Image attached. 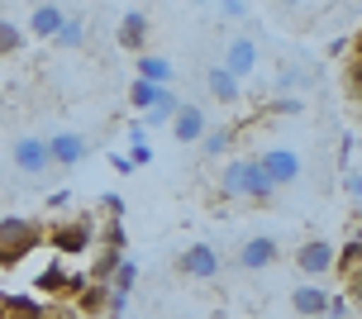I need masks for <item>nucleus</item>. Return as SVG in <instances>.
Here are the masks:
<instances>
[{"label": "nucleus", "instance_id": "obj_1", "mask_svg": "<svg viewBox=\"0 0 362 319\" xmlns=\"http://www.w3.org/2000/svg\"><path fill=\"white\" fill-rule=\"evenodd\" d=\"M219 191L229 195V200H257V205H267L272 195H276V186L262 177L257 158H234L219 172Z\"/></svg>", "mask_w": 362, "mask_h": 319}, {"label": "nucleus", "instance_id": "obj_2", "mask_svg": "<svg viewBox=\"0 0 362 319\" xmlns=\"http://www.w3.org/2000/svg\"><path fill=\"white\" fill-rule=\"evenodd\" d=\"M38 243H43V229H38L34 219H24V214H5L0 219V267L24 262Z\"/></svg>", "mask_w": 362, "mask_h": 319}, {"label": "nucleus", "instance_id": "obj_3", "mask_svg": "<svg viewBox=\"0 0 362 319\" xmlns=\"http://www.w3.org/2000/svg\"><path fill=\"white\" fill-rule=\"evenodd\" d=\"M43 243H48L57 257H81V253L95 248V224H90L86 214H81V219H62L53 229H43Z\"/></svg>", "mask_w": 362, "mask_h": 319}, {"label": "nucleus", "instance_id": "obj_4", "mask_svg": "<svg viewBox=\"0 0 362 319\" xmlns=\"http://www.w3.org/2000/svg\"><path fill=\"white\" fill-rule=\"evenodd\" d=\"M86 282H90L86 272H67V262H62V257H57V262H48L34 277L38 301H76V291H81Z\"/></svg>", "mask_w": 362, "mask_h": 319}, {"label": "nucleus", "instance_id": "obj_5", "mask_svg": "<svg viewBox=\"0 0 362 319\" xmlns=\"http://www.w3.org/2000/svg\"><path fill=\"white\" fill-rule=\"evenodd\" d=\"M10 158H15V172H24L29 181H38L43 172H53V158H48V143L38 134H19L10 143Z\"/></svg>", "mask_w": 362, "mask_h": 319}, {"label": "nucleus", "instance_id": "obj_6", "mask_svg": "<svg viewBox=\"0 0 362 319\" xmlns=\"http://www.w3.org/2000/svg\"><path fill=\"white\" fill-rule=\"evenodd\" d=\"M177 272H181V277H191V282H215L219 272H224L219 248H215V243H191V248H181Z\"/></svg>", "mask_w": 362, "mask_h": 319}, {"label": "nucleus", "instance_id": "obj_7", "mask_svg": "<svg viewBox=\"0 0 362 319\" xmlns=\"http://www.w3.org/2000/svg\"><path fill=\"white\" fill-rule=\"evenodd\" d=\"M257 167H262V177L272 181V186H291V181H300V153H291V148H267L262 158H257Z\"/></svg>", "mask_w": 362, "mask_h": 319}, {"label": "nucleus", "instance_id": "obj_8", "mask_svg": "<svg viewBox=\"0 0 362 319\" xmlns=\"http://www.w3.org/2000/svg\"><path fill=\"white\" fill-rule=\"evenodd\" d=\"M167 129H172V139H177V143H200V139H205V129H210V120H205V110H200V105L181 100Z\"/></svg>", "mask_w": 362, "mask_h": 319}, {"label": "nucleus", "instance_id": "obj_9", "mask_svg": "<svg viewBox=\"0 0 362 319\" xmlns=\"http://www.w3.org/2000/svg\"><path fill=\"white\" fill-rule=\"evenodd\" d=\"M219 67L229 71V76H238V81H243V76H253V71H257V43L248 34L229 38V48H224V62H219Z\"/></svg>", "mask_w": 362, "mask_h": 319}, {"label": "nucleus", "instance_id": "obj_10", "mask_svg": "<svg viewBox=\"0 0 362 319\" xmlns=\"http://www.w3.org/2000/svg\"><path fill=\"white\" fill-rule=\"evenodd\" d=\"M276 257H281V243H276L272 233H253V238L238 248V267H243V272H262V267H272Z\"/></svg>", "mask_w": 362, "mask_h": 319}, {"label": "nucleus", "instance_id": "obj_11", "mask_svg": "<svg viewBox=\"0 0 362 319\" xmlns=\"http://www.w3.org/2000/svg\"><path fill=\"white\" fill-rule=\"evenodd\" d=\"M296 267H300L305 277L334 272V243H329V238H305V243L296 248Z\"/></svg>", "mask_w": 362, "mask_h": 319}, {"label": "nucleus", "instance_id": "obj_12", "mask_svg": "<svg viewBox=\"0 0 362 319\" xmlns=\"http://www.w3.org/2000/svg\"><path fill=\"white\" fill-rule=\"evenodd\" d=\"M48 158H53V167H76V162L86 158V139L81 134H72V129H57V134H48Z\"/></svg>", "mask_w": 362, "mask_h": 319}, {"label": "nucleus", "instance_id": "obj_13", "mask_svg": "<svg viewBox=\"0 0 362 319\" xmlns=\"http://www.w3.org/2000/svg\"><path fill=\"white\" fill-rule=\"evenodd\" d=\"M334 272H344V286H348V296H358V286H362V238L353 233L344 248H334Z\"/></svg>", "mask_w": 362, "mask_h": 319}, {"label": "nucleus", "instance_id": "obj_14", "mask_svg": "<svg viewBox=\"0 0 362 319\" xmlns=\"http://www.w3.org/2000/svg\"><path fill=\"white\" fill-rule=\"evenodd\" d=\"M0 319H57L38 296H0Z\"/></svg>", "mask_w": 362, "mask_h": 319}, {"label": "nucleus", "instance_id": "obj_15", "mask_svg": "<svg viewBox=\"0 0 362 319\" xmlns=\"http://www.w3.org/2000/svg\"><path fill=\"white\" fill-rule=\"evenodd\" d=\"M205 91H210V100H219V105H238V100H243V81L229 76L224 67L205 71Z\"/></svg>", "mask_w": 362, "mask_h": 319}, {"label": "nucleus", "instance_id": "obj_16", "mask_svg": "<svg viewBox=\"0 0 362 319\" xmlns=\"http://www.w3.org/2000/svg\"><path fill=\"white\" fill-rule=\"evenodd\" d=\"M119 48H124V53H144V43H148V15L144 10H129L124 19H119Z\"/></svg>", "mask_w": 362, "mask_h": 319}, {"label": "nucleus", "instance_id": "obj_17", "mask_svg": "<svg viewBox=\"0 0 362 319\" xmlns=\"http://www.w3.org/2000/svg\"><path fill=\"white\" fill-rule=\"evenodd\" d=\"M62 10H57V5H48V0H43V5H34V15H29V34L38 38V43H53V34H57V24H62Z\"/></svg>", "mask_w": 362, "mask_h": 319}, {"label": "nucleus", "instance_id": "obj_18", "mask_svg": "<svg viewBox=\"0 0 362 319\" xmlns=\"http://www.w3.org/2000/svg\"><path fill=\"white\" fill-rule=\"evenodd\" d=\"M325 305H329L325 286H296V291H291V310H296V315H305V319L325 315Z\"/></svg>", "mask_w": 362, "mask_h": 319}, {"label": "nucleus", "instance_id": "obj_19", "mask_svg": "<svg viewBox=\"0 0 362 319\" xmlns=\"http://www.w3.org/2000/svg\"><path fill=\"white\" fill-rule=\"evenodd\" d=\"M172 62L158 53H139V81H148V86H172Z\"/></svg>", "mask_w": 362, "mask_h": 319}, {"label": "nucleus", "instance_id": "obj_20", "mask_svg": "<svg viewBox=\"0 0 362 319\" xmlns=\"http://www.w3.org/2000/svg\"><path fill=\"white\" fill-rule=\"evenodd\" d=\"M177 105H181V95H172V86L153 100V105L144 110V124H153V129H163V124H172V115H177Z\"/></svg>", "mask_w": 362, "mask_h": 319}, {"label": "nucleus", "instance_id": "obj_21", "mask_svg": "<svg viewBox=\"0 0 362 319\" xmlns=\"http://www.w3.org/2000/svg\"><path fill=\"white\" fill-rule=\"evenodd\" d=\"M53 43H57V48H81V43H86V19H81V15H67L62 24H57Z\"/></svg>", "mask_w": 362, "mask_h": 319}, {"label": "nucleus", "instance_id": "obj_22", "mask_svg": "<svg viewBox=\"0 0 362 319\" xmlns=\"http://www.w3.org/2000/svg\"><path fill=\"white\" fill-rule=\"evenodd\" d=\"M110 291H115V296H129V291H134V286H139V262H134V257H119V267H115V272H110Z\"/></svg>", "mask_w": 362, "mask_h": 319}, {"label": "nucleus", "instance_id": "obj_23", "mask_svg": "<svg viewBox=\"0 0 362 319\" xmlns=\"http://www.w3.org/2000/svg\"><path fill=\"white\" fill-rule=\"evenodd\" d=\"M105 301H110V286L105 282H86L81 291H76V310H105Z\"/></svg>", "mask_w": 362, "mask_h": 319}, {"label": "nucleus", "instance_id": "obj_24", "mask_svg": "<svg viewBox=\"0 0 362 319\" xmlns=\"http://www.w3.org/2000/svg\"><path fill=\"white\" fill-rule=\"evenodd\" d=\"M229 143H234V129H205V139H200V148H205V158H224L229 153Z\"/></svg>", "mask_w": 362, "mask_h": 319}, {"label": "nucleus", "instance_id": "obj_25", "mask_svg": "<svg viewBox=\"0 0 362 319\" xmlns=\"http://www.w3.org/2000/svg\"><path fill=\"white\" fill-rule=\"evenodd\" d=\"M19 48H24V29L15 19H0V57H15Z\"/></svg>", "mask_w": 362, "mask_h": 319}, {"label": "nucleus", "instance_id": "obj_26", "mask_svg": "<svg viewBox=\"0 0 362 319\" xmlns=\"http://www.w3.org/2000/svg\"><path fill=\"white\" fill-rule=\"evenodd\" d=\"M163 91H167V86H148V81H134V86H129V105H134L139 115H144V110L153 105V100H158Z\"/></svg>", "mask_w": 362, "mask_h": 319}, {"label": "nucleus", "instance_id": "obj_27", "mask_svg": "<svg viewBox=\"0 0 362 319\" xmlns=\"http://www.w3.org/2000/svg\"><path fill=\"white\" fill-rule=\"evenodd\" d=\"M325 319H358V315H353V296H329Z\"/></svg>", "mask_w": 362, "mask_h": 319}, {"label": "nucleus", "instance_id": "obj_28", "mask_svg": "<svg viewBox=\"0 0 362 319\" xmlns=\"http://www.w3.org/2000/svg\"><path fill=\"white\" fill-rule=\"evenodd\" d=\"M100 243H105V248H119V253H124V248H129L124 224H119V219H105V233H100Z\"/></svg>", "mask_w": 362, "mask_h": 319}, {"label": "nucleus", "instance_id": "obj_29", "mask_svg": "<svg viewBox=\"0 0 362 319\" xmlns=\"http://www.w3.org/2000/svg\"><path fill=\"white\" fill-rule=\"evenodd\" d=\"M344 195L353 205L362 200V167H344Z\"/></svg>", "mask_w": 362, "mask_h": 319}, {"label": "nucleus", "instance_id": "obj_30", "mask_svg": "<svg viewBox=\"0 0 362 319\" xmlns=\"http://www.w3.org/2000/svg\"><path fill=\"white\" fill-rule=\"evenodd\" d=\"M124 310H129V296H115V291H110V301H105V315H110V319H124Z\"/></svg>", "mask_w": 362, "mask_h": 319}, {"label": "nucleus", "instance_id": "obj_31", "mask_svg": "<svg viewBox=\"0 0 362 319\" xmlns=\"http://www.w3.org/2000/svg\"><path fill=\"white\" fill-rule=\"evenodd\" d=\"M100 210H105L110 219H119V214H124V195H100Z\"/></svg>", "mask_w": 362, "mask_h": 319}, {"label": "nucleus", "instance_id": "obj_32", "mask_svg": "<svg viewBox=\"0 0 362 319\" xmlns=\"http://www.w3.org/2000/svg\"><path fill=\"white\" fill-rule=\"evenodd\" d=\"M219 15H224V19H243V15H248V0H224Z\"/></svg>", "mask_w": 362, "mask_h": 319}, {"label": "nucleus", "instance_id": "obj_33", "mask_svg": "<svg viewBox=\"0 0 362 319\" xmlns=\"http://www.w3.org/2000/svg\"><path fill=\"white\" fill-rule=\"evenodd\" d=\"M272 110H276V115H296V110H300V100H291V95H286V100H272Z\"/></svg>", "mask_w": 362, "mask_h": 319}, {"label": "nucleus", "instance_id": "obj_34", "mask_svg": "<svg viewBox=\"0 0 362 319\" xmlns=\"http://www.w3.org/2000/svg\"><path fill=\"white\" fill-rule=\"evenodd\" d=\"M110 162H115V172H134V162H129V153H115Z\"/></svg>", "mask_w": 362, "mask_h": 319}, {"label": "nucleus", "instance_id": "obj_35", "mask_svg": "<svg viewBox=\"0 0 362 319\" xmlns=\"http://www.w3.org/2000/svg\"><path fill=\"white\" fill-rule=\"evenodd\" d=\"M276 5H281V10H291V5H300V0H276Z\"/></svg>", "mask_w": 362, "mask_h": 319}]
</instances>
